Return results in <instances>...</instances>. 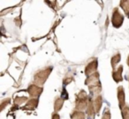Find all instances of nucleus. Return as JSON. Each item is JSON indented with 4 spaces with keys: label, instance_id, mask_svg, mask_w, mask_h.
<instances>
[{
    "label": "nucleus",
    "instance_id": "nucleus-1",
    "mask_svg": "<svg viewBox=\"0 0 129 119\" xmlns=\"http://www.w3.org/2000/svg\"><path fill=\"white\" fill-rule=\"evenodd\" d=\"M99 72L96 71L94 74L90 75L89 77H87L85 80V85H87L89 89V92L91 95H99L100 92L102 91V86L101 82L99 80Z\"/></svg>",
    "mask_w": 129,
    "mask_h": 119
},
{
    "label": "nucleus",
    "instance_id": "nucleus-2",
    "mask_svg": "<svg viewBox=\"0 0 129 119\" xmlns=\"http://www.w3.org/2000/svg\"><path fill=\"white\" fill-rule=\"evenodd\" d=\"M52 69H53L52 66H46L43 69H41L40 71H38L34 76V81L36 83V85L42 87L45 83V81L47 80L48 77L50 76V74L51 73Z\"/></svg>",
    "mask_w": 129,
    "mask_h": 119
},
{
    "label": "nucleus",
    "instance_id": "nucleus-3",
    "mask_svg": "<svg viewBox=\"0 0 129 119\" xmlns=\"http://www.w3.org/2000/svg\"><path fill=\"white\" fill-rule=\"evenodd\" d=\"M88 103V97L84 90H81L76 95L75 99V109L83 111L86 109Z\"/></svg>",
    "mask_w": 129,
    "mask_h": 119
},
{
    "label": "nucleus",
    "instance_id": "nucleus-4",
    "mask_svg": "<svg viewBox=\"0 0 129 119\" xmlns=\"http://www.w3.org/2000/svg\"><path fill=\"white\" fill-rule=\"evenodd\" d=\"M124 21V16L119 12L118 8H114L111 15V23L115 28H118L122 26Z\"/></svg>",
    "mask_w": 129,
    "mask_h": 119
},
{
    "label": "nucleus",
    "instance_id": "nucleus-5",
    "mask_svg": "<svg viewBox=\"0 0 129 119\" xmlns=\"http://www.w3.org/2000/svg\"><path fill=\"white\" fill-rule=\"evenodd\" d=\"M43 88L42 87L36 85V84H31L27 87V93H28L29 96L32 98H38L41 94L43 93Z\"/></svg>",
    "mask_w": 129,
    "mask_h": 119
},
{
    "label": "nucleus",
    "instance_id": "nucleus-6",
    "mask_svg": "<svg viewBox=\"0 0 129 119\" xmlns=\"http://www.w3.org/2000/svg\"><path fill=\"white\" fill-rule=\"evenodd\" d=\"M97 66H98V63H97L96 58H95L94 60H92L91 62L88 63L86 67H85V74H86V76L89 77L90 75L96 72Z\"/></svg>",
    "mask_w": 129,
    "mask_h": 119
},
{
    "label": "nucleus",
    "instance_id": "nucleus-7",
    "mask_svg": "<svg viewBox=\"0 0 129 119\" xmlns=\"http://www.w3.org/2000/svg\"><path fill=\"white\" fill-rule=\"evenodd\" d=\"M86 114L88 119H94L95 114H96L95 105H94V99H92L91 97H88V103L86 108Z\"/></svg>",
    "mask_w": 129,
    "mask_h": 119
},
{
    "label": "nucleus",
    "instance_id": "nucleus-8",
    "mask_svg": "<svg viewBox=\"0 0 129 119\" xmlns=\"http://www.w3.org/2000/svg\"><path fill=\"white\" fill-rule=\"evenodd\" d=\"M118 106L119 108L122 109L125 106V91L122 86L118 87Z\"/></svg>",
    "mask_w": 129,
    "mask_h": 119
},
{
    "label": "nucleus",
    "instance_id": "nucleus-9",
    "mask_svg": "<svg viewBox=\"0 0 129 119\" xmlns=\"http://www.w3.org/2000/svg\"><path fill=\"white\" fill-rule=\"evenodd\" d=\"M39 103V99L38 98H32V99L28 100L26 103L25 106L22 108L23 110H35L38 106Z\"/></svg>",
    "mask_w": 129,
    "mask_h": 119
},
{
    "label": "nucleus",
    "instance_id": "nucleus-10",
    "mask_svg": "<svg viewBox=\"0 0 129 119\" xmlns=\"http://www.w3.org/2000/svg\"><path fill=\"white\" fill-rule=\"evenodd\" d=\"M122 72H123V65H120L116 70H112V78L116 83H119L123 80L122 78Z\"/></svg>",
    "mask_w": 129,
    "mask_h": 119
},
{
    "label": "nucleus",
    "instance_id": "nucleus-11",
    "mask_svg": "<svg viewBox=\"0 0 129 119\" xmlns=\"http://www.w3.org/2000/svg\"><path fill=\"white\" fill-rule=\"evenodd\" d=\"M70 117L71 119H85L86 115H85V113L83 111L74 109L72 111V113L70 114Z\"/></svg>",
    "mask_w": 129,
    "mask_h": 119
},
{
    "label": "nucleus",
    "instance_id": "nucleus-12",
    "mask_svg": "<svg viewBox=\"0 0 129 119\" xmlns=\"http://www.w3.org/2000/svg\"><path fill=\"white\" fill-rule=\"evenodd\" d=\"M102 104H103V98L102 95H96L94 98V105H95V112L99 113L101 108H102Z\"/></svg>",
    "mask_w": 129,
    "mask_h": 119
},
{
    "label": "nucleus",
    "instance_id": "nucleus-13",
    "mask_svg": "<svg viewBox=\"0 0 129 119\" xmlns=\"http://www.w3.org/2000/svg\"><path fill=\"white\" fill-rule=\"evenodd\" d=\"M64 100H63L61 97L56 98L55 101H54V111H55L56 113H57V112L62 108L63 105H64Z\"/></svg>",
    "mask_w": 129,
    "mask_h": 119
},
{
    "label": "nucleus",
    "instance_id": "nucleus-14",
    "mask_svg": "<svg viewBox=\"0 0 129 119\" xmlns=\"http://www.w3.org/2000/svg\"><path fill=\"white\" fill-rule=\"evenodd\" d=\"M121 60V55L119 53H117L116 55H114L111 59V67H112L113 70H116V66L117 64L119 63V61Z\"/></svg>",
    "mask_w": 129,
    "mask_h": 119
},
{
    "label": "nucleus",
    "instance_id": "nucleus-15",
    "mask_svg": "<svg viewBox=\"0 0 129 119\" xmlns=\"http://www.w3.org/2000/svg\"><path fill=\"white\" fill-rule=\"evenodd\" d=\"M119 6L123 9V11L125 12V15L127 16V18H129V0H125V1H120L119 2Z\"/></svg>",
    "mask_w": 129,
    "mask_h": 119
},
{
    "label": "nucleus",
    "instance_id": "nucleus-16",
    "mask_svg": "<svg viewBox=\"0 0 129 119\" xmlns=\"http://www.w3.org/2000/svg\"><path fill=\"white\" fill-rule=\"evenodd\" d=\"M121 114L123 119H129V106L125 105L121 109Z\"/></svg>",
    "mask_w": 129,
    "mask_h": 119
},
{
    "label": "nucleus",
    "instance_id": "nucleus-17",
    "mask_svg": "<svg viewBox=\"0 0 129 119\" xmlns=\"http://www.w3.org/2000/svg\"><path fill=\"white\" fill-rule=\"evenodd\" d=\"M27 100V97H26V96H22V97H15V99H14L15 106H19V105L22 104V103L25 102Z\"/></svg>",
    "mask_w": 129,
    "mask_h": 119
},
{
    "label": "nucleus",
    "instance_id": "nucleus-18",
    "mask_svg": "<svg viewBox=\"0 0 129 119\" xmlns=\"http://www.w3.org/2000/svg\"><path fill=\"white\" fill-rule=\"evenodd\" d=\"M102 119H111V112H110V109L108 108H104Z\"/></svg>",
    "mask_w": 129,
    "mask_h": 119
},
{
    "label": "nucleus",
    "instance_id": "nucleus-19",
    "mask_svg": "<svg viewBox=\"0 0 129 119\" xmlns=\"http://www.w3.org/2000/svg\"><path fill=\"white\" fill-rule=\"evenodd\" d=\"M10 101H11V98H6V99L2 100V101H1V111L4 110V108H6V105L9 104Z\"/></svg>",
    "mask_w": 129,
    "mask_h": 119
},
{
    "label": "nucleus",
    "instance_id": "nucleus-20",
    "mask_svg": "<svg viewBox=\"0 0 129 119\" xmlns=\"http://www.w3.org/2000/svg\"><path fill=\"white\" fill-rule=\"evenodd\" d=\"M73 80H74L73 76H68V75H67V76L64 77V80H63V84H64V85H68L70 82L73 81Z\"/></svg>",
    "mask_w": 129,
    "mask_h": 119
},
{
    "label": "nucleus",
    "instance_id": "nucleus-21",
    "mask_svg": "<svg viewBox=\"0 0 129 119\" xmlns=\"http://www.w3.org/2000/svg\"><path fill=\"white\" fill-rule=\"evenodd\" d=\"M61 98H62L63 100H67L69 98L68 94H67V90H66L64 88H63L62 93H61Z\"/></svg>",
    "mask_w": 129,
    "mask_h": 119
},
{
    "label": "nucleus",
    "instance_id": "nucleus-22",
    "mask_svg": "<svg viewBox=\"0 0 129 119\" xmlns=\"http://www.w3.org/2000/svg\"><path fill=\"white\" fill-rule=\"evenodd\" d=\"M51 119H60V116H59V115L57 113H56V112H54V113H52V117Z\"/></svg>",
    "mask_w": 129,
    "mask_h": 119
},
{
    "label": "nucleus",
    "instance_id": "nucleus-23",
    "mask_svg": "<svg viewBox=\"0 0 129 119\" xmlns=\"http://www.w3.org/2000/svg\"><path fill=\"white\" fill-rule=\"evenodd\" d=\"M126 62H127V65L129 66V56H128V57H127V60H126Z\"/></svg>",
    "mask_w": 129,
    "mask_h": 119
},
{
    "label": "nucleus",
    "instance_id": "nucleus-24",
    "mask_svg": "<svg viewBox=\"0 0 129 119\" xmlns=\"http://www.w3.org/2000/svg\"><path fill=\"white\" fill-rule=\"evenodd\" d=\"M128 81H129V78H128Z\"/></svg>",
    "mask_w": 129,
    "mask_h": 119
}]
</instances>
